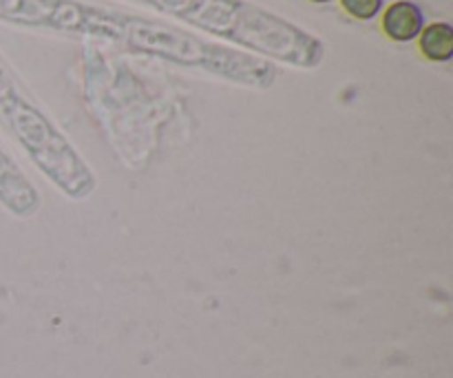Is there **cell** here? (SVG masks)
Here are the masks:
<instances>
[{"mask_svg":"<svg viewBox=\"0 0 453 378\" xmlns=\"http://www.w3.org/2000/svg\"><path fill=\"white\" fill-rule=\"evenodd\" d=\"M420 51L432 62H447L453 58V27L434 22L420 31Z\"/></svg>","mask_w":453,"mask_h":378,"instance_id":"obj_2","label":"cell"},{"mask_svg":"<svg viewBox=\"0 0 453 378\" xmlns=\"http://www.w3.org/2000/svg\"><path fill=\"white\" fill-rule=\"evenodd\" d=\"M341 7L357 20H372L383 9V0H341Z\"/></svg>","mask_w":453,"mask_h":378,"instance_id":"obj_3","label":"cell"},{"mask_svg":"<svg viewBox=\"0 0 453 378\" xmlns=\"http://www.w3.org/2000/svg\"><path fill=\"white\" fill-rule=\"evenodd\" d=\"M312 3H330V0H312Z\"/></svg>","mask_w":453,"mask_h":378,"instance_id":"obj_4","label":"cell"},{"mask_svg":"<svg viewBox=\"0 0 453 378\" xmlns=\"http://www.w3.org/2000/svg\"><path fill=\"white\" fill-rule=\"evenodd\" d=\"M425 27V16L418 4L410 0H398L389 4L383 13V31L394 42H410L418 38Z\"/></svg>","mask_w":453,"mask_h":378,"instance_id":"obj_1","label":"cell"}]
</instances>
